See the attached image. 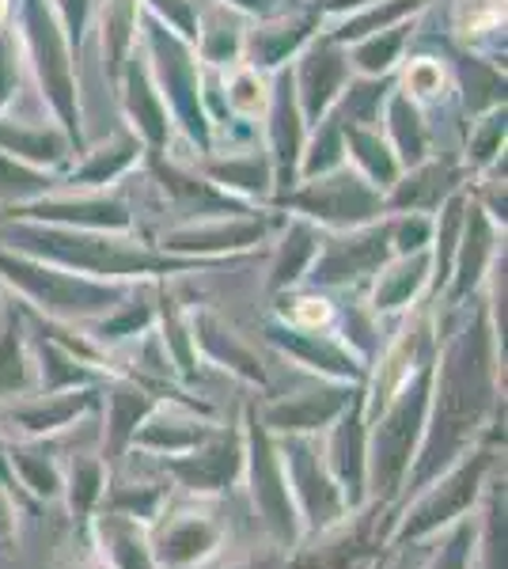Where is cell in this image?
Masks as SVG:
<instances>
[{"label":"cell","instance_id":"cell-1","mask_svg":"<svg viewBox=\"0 0 508 569\" xmlns=\"http://www.w3.org/2000/svg\"><path fill=\"white\" fill-rule=\"evenodd\" d=\"M429 407V372H421L418 380H406L387 399L380 418L368 421V426H376L368 429V501H384L399 509L406 475H410V463L425 437Z\"/></svg>","mask_w":508,"mask_h":569},{"label":"cell","instance_id":"cell-2","mask_svg":"<svg viewBox=\"0 0 508 569\" xmlns=\"http://www.w3.org/2000/svg\"><path fill=\"white\" fill-rule=\"evenodd\" d=\"M494 463H497L494 448H475V452L459 456L448 471H440L429 486H421L406 509H399L391 536H387V547L395 550L418 547L425 539L440 536V531H448L451 525L470 517L475 505L482 501Z\"/></svg>","mask_w":508,"mask_h":569},{"label":"cell","instance_id":"cell-3","mask_svg":"<svg viewBox=\"0 0 508 569\" xmlns=\"http://www.w3.org/2000/svg\"><path fill=\"white\" fill-rule=\"evenodd\" d=\"M395 517H399L395 505L365 501L335 528L303 536L285 555L281 569H384V550Z\"/></svg>","mask_w":508,"mask_h":569},{"label":"cell","instance_id":"cell-4","mask_svg":"<svg viewBox=\"0 0 508 569\" xmlns=\"http://www.w3.org/2000/svg\"><path fill=\"white\" fill-rule=\"evenodd\" d=\"M243 448H247L243 482H247L251 509L258 517V528H262L266 543L289 555V550L303 539V525H300L297 501H292L289 479H285V463H281V452H277V437L266 426H258L255 415H247Z\"/></svg>","mask_w":508,"mask_h":569},{"label":"cell","instance_id":"cell-5","mask_svg":"<svg viewBox=\"0 0 508 569\" xmlns=\"http://www.w3.org/2000/svg\"><path fill=\"white\" fill-rule=\"evenodd\" d=\"M228 525L220 520L217 501L187 498L168 501V509L149 525V547L156 569H201L220 555Z\"/></svg>","mask_w":508,"mask_h":569},{"label":"cell","instance_id":"cell-6","mask_svg":"<svg viewBox=\"0 0 508 569\" xmlns=\"http://www.w3.org/2000/svg\"><path fill=\"white\" fill-rule=\"evenodd\" d=\"M277 452H281L285 479H289L292 501H297L303 536L335 528L338 520H346L353 512L346 505V493L335 482V475H330L327 456H322V445L316 437H303V433L281 437L277 440Z\"/></svg>","mask_w":508,"mask_h":569},{"label":"cell","instance_id":"cell-7","mask_svg":"<svg viewBox=\"0 0 508 569\" xmlns=\"http://www.w3.org/2000/svg\"><path fill=\"white\" fill-rule=\"evenodd\" d=\"M243 437L236 429H220V433L212 429L193 452L163 460V475L171 482H179V490L187 498L220 501L228 490H236V482H243Z\"/></svg>","mask_w":508,"mask_h":569},{"label":"cell","instance_id":"cell-8","mask_svg":"<svg viewBox=\"0 0 508 569\" xmlns=\"http://www.w3.org/2000/svg\"><path fill=\"white\" fill-rule=\"evenodd\" d=\"M322 456H327L330 475H335V482L346 493V505L360 509L368 501V421L360 399L349 402L335 418L327 445H322Z\"/></svg>","mask_w":508,"mask_h":569},{"label":"cell","instance_id":"cell-9","mask_svg":"<svg viewBox=\"0 0 508 569\" xmlns=\"http://www.w3.org/2000/svg\"><path fill=\"white\" fill-rule=\"evenodd\" d=\"M84 536L91 550H96L110 569H156V558L149 547V525L126 517V512L96 509Z\"/></svg>","mask_w":508,"mask_h":569},{"label":"cell","instance_id":"cell-10","mask_svg":"<svg viewBox=\"0 0 508 569\" xmlns=\"http://www.w3.org/2000/svg\"><path fill=\"white\" fill-rule=\"evenodd\" d=\"M8 463H12L16 486H20L23 493H31V498L42 505L61 501L64 463L58 460V452L46 445V437L8 440Z\"/></svg>","mask_w":508,"mask_h":569},{"label":"cell","instance_id":"cell-11","mask_svg":"<svg viewBox=\"0 0 508 569\" xmlns=\"http://www.w3.org/2000/svg\"><path fill=\"white\" fill-rule=\"evenodd\" d=\"M209 433H212L209 426H201V421H193V418H182L179 410H152V415L141 418L129 448H141V452H149V456L171 460V456L193 452Z\"/></svg>","mask_w":508,"mask_h":569},{"label":"cell","instance_id":"cell-12","mask_svg":"<svg viewBox=\"0 0 508 569\" xmlns=\"http://www.w3.org/2000/svg\"><path fill=\"white\" fill-rule=\"evenodd\" d=\"M110 471L103 463V456H91V452H77L69 463H64L61 475V501L69 505V517L77 520V528L84 531L88 520L96 517V509L103 505Z\"/></svg>","mask_w":508,"mask_h":569},{"label":"cell","instance_id":"cell-13","mask_svg":"<svg viewBox=\"0 0 508 569\" xmlns=\"http://www.w3.org/2000/svg\"><path fill=\"white\" fill-rule=\"evenodd\" d=\"M346 407H349V395H308V399H300V402L273 407L270 415H266V429L281 437H292V433L316 437L319 429H327Z\"/></svg>","mask_w":508,"mask_h":569},{"label":"cell","instance_id":"cell-14","mask_svg":"<svg viewBox=\"0 0 508 569\" xmlns=\"http://www.w3.org/2000/svg\"><path fill=\"white\" fill-rule=\"evenodd\" d=\"M171 501V482L160 479H145V482H107L103 505L99 509L110 512H126V517L141 520V525H152Z\"/></svg>","mask_w":508,"mask_h":569},{"label":"cell","instance_id":"cell-15","mask_svg":"<svg viewBox=\"0 0 508 569\" xmlns=\"http://www.w3.org/2000/svg\"><path fill=\"white\" fill-rule=\"evenodd\" d=\"M91 407V395L88 391H77V395H53L46 402H34V407H20L12 415L16 429L23 437H50L58 429L72 426L80 418V410Z\"/></svg>","mask_w":508,"mask_h":569},{"label":"cell","instance_id":"cell-16","mask_svg":"<svg viewBox=\"0 0 508 569\" xmlns=\"http://www.w3.org/2000/svg\"><path fill=\"white\" fill-rule=\"evenodd\" d=\"M141 395V391H137ZM133 391H118L114 399H110V418H107V448H103V463L110 467L114 460H122V452L129 448V440H133L137 426H141L145 410H149V402L137 399Z\"/></svg>","mask_w":508,"mask_h":569},{"label":"cell","instance_id":"cell-17","mask_svg":"<svg viewBox=\"0 0 508 569\" xmlns=\"http://www.w3.org/2000/svg\"><path fill=\"white\" fill-rule=\"evenodd\" d=\"M421 569H478V520L464 517L459 525L440 531V547Z\"/></svg>","mask_w":508,"mask_h":569},{"label":"cell","instance_id":"cell-18","mask_svg":"<svg viewBox=\"0 0 508 569\" xmlns=\"http://www.w3.org/2000/svg\"><path fill=\"white\" fill-rule=\"evenodd\" d=\"M27 383H31V376H27V361H23L20 346H16V338H4V342H0V399L27 391Z\"/></svg>","mask_w":508,"mask_h":569},{"label":"cell","instance_id":"cell-19","mask_svg":"<svg viewBox=\"0 0 508 569\" xmlns=\"http://www.w3.org/2000/svg\"><path fill=\"white\" fill-rule=\"evenodd\" d=\"M20 536V501L12 486L0 482V547H12Z\"/></svg>","mask_w":508,"mask_h":569},{"label":"cell","instance_id":"cell-20","mask_svg":"<svg viewBox=\"0 0 508 569\" xmlns=\"http://www.w3.org/2000/svg\"><path fill=\"white\" fill-rule=\"evenodd\" d=\"M289 319H292V327H297V330H319L330 319V305H327V300H319V297H303V300L292 305Z\"/></svg>","mask_w":508,"mask_h":569},{"label":"cell","instance_id":"cell-21","mask_svg":"<svg viewBox=\"0 0 508 569\" xmlns=\"http://www.w3.org/2000/svg\"><path fill=\"white\" fill-rule=\"evenodd\" d=\"M84 536V531H80ZM58 569H110L103 558L91 550V543H88V536H84V543H80V550H72V555H64L61 562H58Z\"/></svg>","mask_w":508,"mask_h":569},{"label":"cell","instance_id":"cell-22","mask_svg":"<svg viewBox=\"0 0 508 569\" xmlns=\"http://www.w3.org/2000/svg\"><path fill=\"white\" fill-rule=\"evenodd\" d=\"M285 562V550H277L266 543L262 555H255V558H243V562H232V566H225V569H281Z\"/></svg>","mask_w":508,"mask_h":569},{"label":"cell","instance_id":"cell-23","mask_svg":"<svg viewBox=\"0 0 508 569\" xmlns=\"http://www.w3.org/2000/svg\"><path fill=\"white\" fill-rule=\"evenodd\" d=\"M0 482L12 486V490L20 493V486H16V475H12V463H8V440H0Z\"/></svg>","mask_w":508,"mask_h":569},{"label":"cell","instance_id":"cell-24","mask_svg":"<svg viewBox=\"0 0 508 569\" xmlns=\"http://www.w3.org/2000/svg\"><path fill=\"white\" fill-rule=\"evenodd\" d=\"M395 569H399V566H395Z\"/></svg>","mask_w":508,"mask_h":569}]
</instances>
